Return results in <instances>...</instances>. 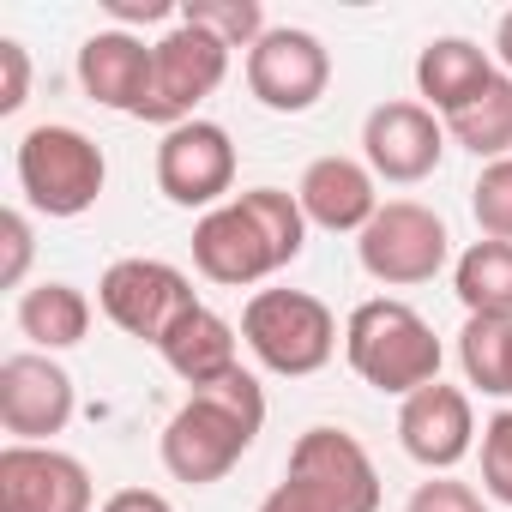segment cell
Listing matches in <instances>:
<instances>
[{"label": "cell", "mask_w": 512, "mask_h": 512, "mask_svg": "<svg viewBox=\"0 0 512 512\" xmlns=\"http://www.w3.org/2000/svg\"><path fill=\"white\" fill-rule=\"evenodd\" d=\"M19 332H25L43 356L85 344V332H91V302H85V290H73V284H37V290H25V296H19Z\"/></svg>", "instance_id": "cell-20"}, {"label": "cell", "mask_w": 512, "mask_h": 512, "mask_svg": "<svg viewBox=\"0 0 512 512\" xmlns=\"http://www.w3.org/2000/svg\"><path fill=\"white\" fill-rule=\"evenodd\" d=\"M0 235H7V266H0V284H25V266H31V217L25 211H0Z\"/></svg>", "instance_id": "cell-29"}, {"label": "cell", "mask_w": 512, "mask_h": 512, "mask_svg": "<svg viewBox=\"0 0 512 512\" xmlns=\"http://www.w3.org/2000/svg\"><path fill=\"white\" fill-rule=\"evenodd\" d=\"M260 428H266V392H260V380H253L247 368H235L229 380L193 392L169 416V428H163V470L175 482H187V488L223 482L241 464V452L260 440Z\"/></svg>", "instance_id": "cell-1"}, {"label": "cell", "mask_w": 512, "mask_h": 512, "mask_svg": "<svg viewBox=\"0 0 512 512\" xmlns=\"http://www.w3.org/2000/svg\"><path fill=\"white\" fill-rule=\"evenodd\" d=\"M308 223L332 229V235H362L380 211V193H374V169L356 163V157H314L302 187H296Z\"/></svg>", "instance_id": "cell-17"}, {"label": "cell", "mask_w": 512, "mask_h": 512, "mask_svg": "<svg viewBox=\"0 0 512 512\" xmlns=\"http://www.w3.org/2000/svg\"><path fill=\"white\" fill-rule=\"evenodd\" d=\"M494 55H500V67H506V79H512V13H506L500 31H494Z\"/></svg>", "instance_id": "cell-32"}, {"label": "cell", "mask_w": 512, "mask_h": 512, "mask_svg": "<svg viewBox=\"0 0 512 512\" xmlns=\"http://www.w3.org/2000/svg\"><path fill=\"white\" fill-rule=\"evenodd\" d=\"M73 374L43 356V350H19L0 362V428L19 446H49L67 422H73Z\"/></svg>", "instance_id": "cell-10"}, {"label": "cell", "mask_w": 512, "mask_h": 512, "mask_svg": "<svg viewBox=\"0 0 512 512\" xmlns=\"http://www.w3.org/2000/svg\"><path fill=\"white\" fill-rule=\"evenodd\" d=\"M470 211H476L488 241H512V157L482 163V175L470 187Z\"/></svg>", "instance_id": "cell-25"}, {"label": "cell", "mask_w": 512, "mask_h": 512, "mask_svg": "<svg viewBox=\"0 0 512 512\" xmlns=\"http://www.w3.org/2000/svg\"><path fill=\"white\" fill-rule=\"evenodd\" d=\"M260 512H380V470L344 428H308Z\"/></svg>", "instance_id": "cell-2"}, {"label": "cell", "mask_w": 512, "mask_h": 512, "mask_svg": "<svg viewBox=\"0 0 512 512\" xmlns=\"http://www.w3.org/2000/svg\"><path fill=\"white\" fill-rule=\"evenodd\" d=\"M181 25L211 31L223 49H253V43L272 31L266 13H260V0H187V7H181Z\"/></svg>", "instance_id": "cell-24"}, {"label": "cell", "mask_w": 512, "mask_h": 512, "mask_svg": "<svg viewBox=\"0 0 512 512\" xmlns=\"http://www.w3.org/2000/svg\"><path fill=\"white\" fill-rule=\"evenodd\" d=\"M241 338L260 368L284 380H308L338 356V320L308 290H253V302L241 308Z\"/></svg>", "instance_id": "cell-4"}, {"label": "cell", "mask_w": 512, "mask_h": 512, "mask_svg": "<svg viewBox=\"0 0 512 512\" xmlns=\"http://www.w3.org/2000/svg\"><path fill=\"white\" fill-rule=\"evenodd\" d=\"M109 163L79 127H31L19 139V187L43 217H85L103 199Z\"/></svg>", "instance_id": "cell-5"}, {"label": "cell", "mask_w": 512, "mask_h": 512, "mask_svg": "<svg viewBox=\"0 0 512 512\" xmlns=\"http://www.w3.org/2000/svg\"><path fill=\"white\" fill-rule=\"evenodd\" d=\"M488 79H494V67L470 37H434L416 55V91L428 97L434 115H458L470 97H482Z\"/></svg>", "instance_id": "cell-19"}, {"label": "cell", "mask_w": 512, "mask_h": 512, "mask_svg": "<svg viewBox=\"0 0 512 512\" xmlns=\"http://www.w3.org/2000/svg\"><path fill=\"white\" fill-rule=\"evenodd\" d=\"M446 133H452L470 157H488V163L512 157V79L494 73V79L482 85V97H470L458 115H446Z\"/></svg>", "instance_id": "cell-22"}, {"label": "cell", "mask_w": 512, "mask_h": 512, "mask_svg": "<svg viewBox=\"0 0 512 512\" xmlns=\"http://www.w3.org/2000/svg\"><path fill=\"white\" fill-rule=\"evenodd\" d=\"M344 356L374 392H392V398H410V392L440 380V338H434V326L410 302H392V296H374V302H362L350 314Z\"/></svg>", "instance_id": "cell-3"}, {"label": "cell", "mask_w": 512, "mask_h": 512, "mask_svg": "<svg viewBox=\"0 0 512 512\" xmlns=\"http://www.w3.org/2000/svg\"><path fill=\"white\" fill-rule=\"evenodd\" d=\"M103 7L121 19V31H127V25H139V19H145V25H157V19H169V13H175L169 0H103Z\"/></svg>", "instance_id": "cell-30"}, {"label": "cell", "mask_w": 512, "mask_h": 512, "mask_svg": "<svg viewBox=\"0 0 512 512\" xmlns=\"http://www.w3.org/2000/svg\"><path fill=\"white\" fill-rule=\"evenodd\" d=\"M151 49H157V67H151V97H145L139 121L181 127V121H193V109L223 85L229 49H223L211 31H199V25H175V31L157 37Z\"/></svg>", "instance_id": "cell-8"}, {"label": "cell", "mask_w": 512, "mask_h": 512, "mask_svg": "<svg viewBox=\"0 0 512 512\" xmlns=\"http://www.w3.org/2000/svg\"><path fill=\"white\" fill-rule=\"evenodd\" d=\"M103 512H175L157 488H121V494H109L103 500Z\"/></svg>", "instance_id": "cell-31"}, {"label": "cell", "mask_w": 512, "mask_h": 512, "mask_svg": "<svg viewBox=\"0 0 512 512\" xmlns=\"http://www.w3.org/2000/svg\"><path fill=\"white\" fill-rule=\"evenodd\" d=\"M151 67H157V49H145L121 25L85 37V49H79V85H85V97L103 103V109H121V115H139L145 109Z\"/></svg>", "instance_id": "cell-16"}, {"label": "cell", "mask_w": 512, "mask_h": 512, "mask_svg": "<svg viewBox=\"0 0 512 512\" xmlns=\"http://www.w3.org/2000/svg\"><path fill=\"white\" fill-rule=\"evenodd\" d=\"M482 488L488 500L512 506V410H494L482 422Z\"/></svg>", "instance_id": "cell-26"}, {"label": "cell", "mask_w": 512, "mask_h": 512, "mask_svg": "<svg viewBox=\"0 0 512 512\" xmlns=\"http://www.w3.org/2000/svg\"><path fill=\"white\" fill-rule=\"evenodd\" d=\"M440 151H446V127L428 103H380L368 121H362V157L380 181H428L440 169Z\"/></svg>", "instance_id": "cell-12"}, {"label": "cell", "mask_w": 512, "mask_h": 512, "mask_svg": "<svg viewBox=\"0 0 512 512\" xmlns=\"http://www.w3.org/2000/svg\"><path fill=\"white\" fill-rule=\"evenodd\" d=\"M193 266H199L211 284H223V290H247V284L284 272L278 253L266 247L260 223L247 217L241 199H229V205H217V211H205V217L193 223Z\"/></svg>", "instance_id": "cell-14"}, {"label": "cell", "mask_w": 512, "mask_h": 512, "mask_svg": "<svg viewBox=\"0 0 512 512\" xmlns=\"http://www.w3.org/2000/svg\"><path fill=\"white\" fill-rule=\"evenodd\" d=\"M404 512H488L482 506V494L470 488V482H452V476H428L416 494H410V506Z\"/></svg>", "instance_id": "cell-27"}, {"label": "cell", "mask_w": 512, "mask_h": 512, "mask_svg": "<svg viewBox=\"0 0 512 512\" xmlns=\"http://www.w3.org/2000/svg\"><path fill=\"white\" fill-rule=\"evenodd\" d=\"M332 85V55L314 31H296V25H272L260 43L247 49V91L260 97L266 109L278 115H302L326 97Z\"/></svg>", "instance_id": "cell-9"}, {"label": "cell", "mask_w": 512, "mask_h": 512, "mask_svg": "<svg viewBox=\"0 0 512 512\" xmlns=\"http://www.w3.org/2000/svg\"><path fill=\"white\" fill-rule=\"evenodd\" d=\"M362 253V272L386 290H410V284H428L440 266H446V253H452V235L440 223V211L416 205V199H386L374 211V223L362 229L356 241Z\"/></svg>", "instance_id": "cell-6"}, {"label": "cell", "mask_w": 512, "mask_h": 512, "mask_svg": "<svg viewBox=\"0 0 512 512\" xmlns=\"http://www.w3.org/2000/svg\"><path fill=\"white\" fill-rule=\"evenodd\" d=\"M25 97H31V55H25V43H0V115H19L25 109Z\"/></svg>", "instance_id": "cell-28"}, {"label": "cell", "mask_w": 512, "mask_h": 512, "mask_svg": "<svg viewBox=\"0 0 512 512\" xmlns=\"http://www.w3.org/2000/svg\"><path fill=\"white\" fill-rule=\"evenodd\" d=\"M458 362H464V380L476 392L512 398V320L470 314L464 332H458Z\"/></svg>", "instance_id": "cell-23"}, {"label": "cell", "mask_w": 512, "mask_h": 512, "mask_svg": "<svg viewBox=\"0 0 512 512\" xmlns=\"http://www.w3.org/2000/svg\"><path fill=\"white\" fill-rule=\"evenodd\" d=\"M452 290L464 302V314H488V320H512V241H476L458 253Z\"/></svg>", "instance_id": "cell-21"}, {"label": "cell", "mask_w": 512, "mask_h": 512, "mask_svg": "<svg viewBox=\"0 0 512 512\" xmlns=\"http://www.w3.org/2000/svg\"><path fill=\"white\" fill-rule=\"evenodd\" d=\"M398 440H404V452H410L422 470H452V464H464L470 446H476L470 398H464L458 386H446V380L410 392L404 410H398Z\"/></svg>", "instance_id": "cell-15"}, {"label": "cell", "mask_w": 512, "mask_h": 512, "mask_svg": "<svg viewBox=\"0 0 512 512\" xmlns=\"http://www.w3.org/2000/svg\"><path fill=\"white\" fill-rule=\"evenodd\" d=\"M157 356H163L169 374L187 380L193 392H205V386H217V380H229V374L241 368V356H235V326H229L217 308H205V302L169 326V338L157 344Z\"/></svg>", "instance_id": "cell-18"}, {"label": "cell", "mask_w": 512, "mask_h": 512, "mask_svg": "<svg viewBox=\"0 0 512 512\" xmlns=\"http://www.w3.org/2000/svg\"><path fill=\"white\" fill-rule=\"evenodd\" d=\"M97 302H103V314H109L127 338H139V344H163L169 326L199 308L187 272H175L169 260H115V266L103 272V284H97Z\"/></svg>", "instance_id": "cell-7"}, {"label": "cell", "mask_w": 512, "mask_h": 512, "mask_svg": "<svg viewBox=\"0 0 512 512\" xmlns=\"http://www.w3.org/2000/svg\"><path fill=\"white\" fill-rule=\"evenodd\" d=\"M0 512H91V470L61 446L0 452Z\"/></svg>", "instance_id": "cell-13"}, {"label": "cell", "mask_w": 512, "mask_h": 512, "mask_svg": "<svg viewBox=\"0 0 512 512\" xmlns=\"http://www.w3.org/2000/svg\"><path fill=\"white\" fill-rule=\"evenodd\" d=\"M157 187L175 199V205H211L235 187V145L217 121H181L163 133L157 145Z\"/></svg>", "instance_id": "cell-11"}]
</instances>
